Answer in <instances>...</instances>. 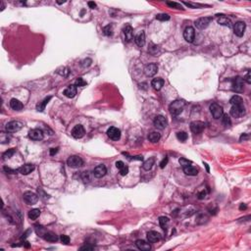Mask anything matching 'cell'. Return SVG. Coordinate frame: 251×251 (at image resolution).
<instances>
[{
    "mask_svg": "<svg viewBox=\"0 0 251 251\" xmlns=\"http://www.w3.org/2000/svg\"><path fill=\"white\" fill-rule=\"evenodd\" d=\"M185 106V102L183 100H176L170 104L169 110L170 113L173 116H179L180 113L183 112V110Z\"/></svg>",
    "mask_w": 251,
    "mask_h": 251,
    "instance_id": "obj_1",
    "label": "cell"
},
{
    "mask_svg": "<svg viewBox=\"0 0 251 251\" xmlns=\"http://www.w3.org/2000/svg\"><path fill=\"white\" fill-rule=\"evenodd\" d=\"M210 112L213 116L214 119L219 120L222 116L224 115V111H223V107L219 105L218 103H212L210 105Z\"/></svg>",
    "mask_w": 251,
    "mask_h": 251,
    "instance_id": "obj_2",
    "label": "cell"
},
{
    "mask_svg": "<svg viewBox=\"0 0 251 251\" xmlns=\"http://www.w3.org/2000/svg\"><path fill=\"white\" fill-rule=\"evenodd\" d=\"M23 198H24V201L26 202V203L29 204V205H33L38 201V196L34 192H32V191L25 192L23 195Z\"/></svg>",
    "mask_w": 251,
    "mask_h": 251,
    "instance_id": "obj_3",
    "label": "cell"
},
{
    "mask_svg": "<svg viewBox=\"0 0 251 251\" xmlns=\"http://www.w3.org/2000/svg\"><path fill=\"white\" fill-rule=\"evenodd\" d=\"M67 164L71 168H79V167H81L83 165V161L81 157L74 155L69 157V159L67 160Z\"/></svg>",
    "mask_w": 251,
    "mask_h": 251,
    "instance_id": "obj_4",
    "label": "cell"
},
{
    "mask_svg": "<svg viewBox=\"0 0 251 251\" xmlns=\"http://www.w3.org/2000/svg\"><path fill=\"white\" fill-rule=\"evenodd\" d=\"M212 17H203V18H199L198 20H196V22H195V27H197L199 30H204L206 27L209 26L212 22Z\"/></svg>",
    "mask_w": 251,
    "mask_h": 251,
    "instance_id": "obj_5",
    "label": "cell"
},
{
    "mask_svg": "<svg viewBox=\"0 0 251 251\" xmlns=\"http://www.w3.org/2000/svg\"><path fill=\"white\" fill-rule=\"evenodd\" d=\"M23 128V123L19 121H11L6 125V130L8 132H16Z\"/></svg>",
    "mask_w": 251,
    "mask_h": 251,
    "instance_id": "obj_6",
    "label": "cell"
},
{
    "mask_svg": "<svg viewBox=\"0 0 251 251\" xmlns=\"http://www.w3.org/2000/svg\"><path fill=\"white\" fill-rule=\"evenodd\" d=\"M205 129V124L200 121H194L190 124V130L195 135L201 134Z\"/></svg>",
    "mask_w": 251,
    "mask_h": 251,
    "instance_id": "obj_7",
    "label": "cell"
},
{
    "mask_svg": "<svg viewBox=\"0 0 251 251\" xmlns=\"http://www.w3.org/2000/svg\"><path fill=\"white\" fill-rule=\"evenodd\" d=\"M232 86H233V89L234 90V91L242 92L243 89H244V81H243V79L238 76V78H235V79L233 80Z\"/></svg>",
    "mask_w": 251,
    "mask_h": 251,
    "instance_id": "obj_8",
    "label": "cell"
},
{
    "mask_svg": "<svg viewBox=\"0 0 251 251\" xmlns=\"http://www.w3.org/2000/svg\"><path fill=\"white\" fill-rule=\"evenodd\" d=\"M107 135L109 136L110 139H112V140H115V141L119 140L121 137V130L118 128L111 127L107 130Z\"/></svg>",
    "mask_w": 251,
    "mask_h": 251,
    "instance_id": "obj_9",
    "label": "cell"
},
{
    "mask_svg": "<svg viewBox=\"0 0 251 251\" xmlns=\"http://www.w3.org/2000/svg\"><path fill=\"white\" fill-rule=\"evenodd\" d=\"M154 126L157 128V129H160V130H164L167 126H168V122H167L166 118L164 116H156L155 119H154Z\"/></svg>",
    "mask_w": 251,
    "mask_h": 251,
    "instance_id": "obj_10",
    "label": "cell"
},
{
    "mask_svg": "<svg viewBox=\"0 0 251 251\" xmlns=\"http://www.w3.org/2000/svg\"><path fill=\"white\" fill-rule=\"evenodd\" d=\"M245 27H246V25L244 22H238L235 23L234 25V32L236 37H241L243 34H244V31H245Z\"/></svg>",
    "mask_w": 251,
    "mask_h": 251,
    "instance_id": "obj_11",
    "label": "cell"
},
{
    "mask_svg": "<svg viewBox=\"0 0 251 251\" xmlns=\"http://www.w3.org/2000/svg\"><path fill=\"white\" fill-rule=\"evenodd\" d=\"M245 114V107L243 106H233L231 108V115L234 118H240Z\"/></svg>",
    "mask_w": 251,
    "mask_h": 251,
    "instance_id": "obj_12",
    "label": "cell"
},
{
    "mask_svg": "<svg viewBox=\"0 0 251 251\" xmlns=\"http://www.w3.org/2000/svg\"><path fill=\"white\" fill-rule=\"evenodd\" d=\"M106 173H107V169H106V167L104 166L103 164L101 165H98V166H96L93 172H92V175L97 178V179H100L102 177H104L106 175Z\"/></svg>",
    "mask_w": 251,
    "mask_h": 251,
    "instance_id": "obj_13",
    "label": "cell"
},
{
    "mask_svg": "<svg viewBox=\"0 0 251 251\" xmlns=\"http://www.w3.org/2000/svg\"><path fill=\"white\" fill-rule=\"evenodd\" d=\"M86 134V130H85V128L82 127L81 125H76L74 127V129L72 130V135L73 137L79 139V138H81L83 135Z\"/></svg>",
    "mask_w": 251,
    "mask_h": 251,
    "instance_id": "obj_14",
    "label": "cell"
},
{
    "mask_svg": "<svg viewBox=\"0 0 251 251\" xmlns=\"http://www.w3.org/2000/svg\"><path fill=\"white\" fill-rule=\"evenodd\" d=\"M184 37L187 42H193L195 38V31L192 27H187L184 32Z\"/></svg>",
    "mask_w": 251,
    "mask_h": 251,
    "instance_id": "obj_15",
    "label": "cell"
},
{
    "mask_svg": "<svg viewBox=\"0 0 251 251\" xmlns=\"http://www.w3.org/2000/svg\"><path fill=\"white\" fill-rule=\"evenodd\" d=\"M29 136L32 140H41V139L43 138V131L39 129H33L30 130Z\"/></svg>",
    "mask_w": 251,
    "mask_h": 251,
    "instance_id": "obj_16",
    "label": "cell"
},
{
    "mask_svg": "<svg viewBox=\"0 0 251 251\" xmlns=\"http://www.w3.org/2000/svg\"><path fill=\"white\" fill-rule=\"evenodd\" d=\"M157 72H158V66L154 64V63L149 64L144 68V73L147 76H153Z\"/></svg>",
    "mask_w": 251,
    "mask_h": 251,
    "instance_id": "obj_17",
    "label": "cell"
},
{
    "mask_svg": "<svg viewBox=\"0 0 251 251\" xmlns=\"http://www.w3.org/2000/svg\"><path fill=\"white\" fill-rule=\"evenodd\" d=\"M63 94H64L66 97H68V98H73V97H75L76 94V86L75 85L69 86L64 91H63Z\"/></svg>",
    "mask_w": 251,
    "mask_h": 251,
    "instance_id": "obj_18",
    "label": "cell"
},
{
    "mask_svg": "<svg viewBox=\"0 0 251 251\" xmlns=\"http://www.w3.org/2000/svg\"><path fill=\"white\" fill-rule=\"evenodd\" d=\"M34 170V165L32 164H25L22 167L18 169V172L21 173L22 175H29Z\"/></svg>",
    "mask_w": 251,
    "mask_h": 251,
    "instance_id": "obj_19",
    "label": "cell"
},
{
    "mask_svg": "<svg viewBox=\"0 0 251 251\" xmlns=\"http://www.w3.org/2000/svg\"><path fill=\"white\" fill-rule=\"evenodd\" d=\"M160 239H161V235H160L159 233L155 232V231H151L149 233H147V240L150 243H155L158 242Z\"/></svg>",
    "mask_w": 251,
    "mask_h": 251,
    "instance_id": "obj_20",
    "label": "cell"
},
{
    "mask_svg": "<svg viewBox=\"0 0 251 251\" xmlns=\"http://www.w3.org/2000/svg\"><path fill=\"white\" fill-rule=\"evenodd\" d=\"M135 245L136 247L139 249V250H142V251H149L151 249V245L150 243L146 242L145 240H142V239H138L135 241Z\"/></svg>",
    "mask_w": 251,
    "mask_h": 251,
    "instance_id": "obj_21",
    "label": "cell"
},
{
    "mask_svg": "<svg viewBox=\"0 0 251 251\" xmlns=\"http://www.w3.org/2000/svg\"><path fill=\"white\" fill-rule=\"evenodd\" d=\"M217 22L218 24L225 26V27H232V21L229 20L228 17H226L225 15H217Z\"/></svg>",
    "mask_w": 251,
    "mask_h": 251,
    "instance_id": "obj_22",
    "label": "cell"
},
{
    "mask_svg": "<svg viewBox=\"0 0 251 251\" xmlns=\"http://www.w3.org/2000/svg\"><path fill=\"white\" fill-rule=\"evenodd\" d=\"M116 167L120 171L121 176H127L129 173V167L127 165H125L123 161H117L116 162Z\"/></svg>",
    "mask_w": 251,
    "mask_h": 251,
    "instance_id": "obj_23",
    "label": "cell"
},
{
    "mask_svg": "<svg viewBox=\"0 0 251 251\" xmlns=\"http://www.w3.org/2000/svg\"><path fill=\"white\" fill-rule=\"evenodd\" d=\"M124 34H125V38L128 42H130V41L134 39V31H132V27L130 26H127L125 27Z\"/></svg>",
    "mask_w": 251,
    "mask_h": 251,
    "instance_id": "obj_24",
    "label": "cell"
},
{
    "mask_svg": "<svg viewBox=\"0 0 251 251\" xmlns=\"http://www.w3.org/2000/svg\"><path fill=\"white\" fill-rule=\"evenodd\" d=\"M10 107L13 109V110H16V111H21L23 108H24V105L23 103L21 102L20 100L16 99V98H12L10 100Z\"/></svg>",
    "mask_w": 251,
    "mask_h": 251,
    "instance_id": "obj_25",
    "label": "cell"
},
{
    "mask_svg": "<svg viewBox=\"0 0 251 251\" xmlns=\"http://www.w3.org/2000/svg\"><path fill=\"white\" fill-rule=\"evenodd\" d=\"M42 238L47 240V241H50V242H56L58 240V236L55 234L54 233H51V232H46L43 234Z\"/></svg>",
    "mask_w": 251,
    "mask_h": 251,
    "instance_id": "obj_26",
    "label": "cell"
},
{
    "mask_svg": "<svg viewBox=\"0 0 251 251\" xmlns=\"http://www.w3.org/2000/svg\"><path fill=\"white\" fill-rule=\"evenodd\" d=\"M135 42L136 43L137 46H140V47L145 44V33H144V32H139L135 37Z\"/></svg>",
    "mask_w": 251,
    "mask_h": 251,
    "instance_id": "obj_27",
    "label": "cell"
},
{
    "mask_svg": "<svg viewBox=\"0 0 251 251\" xmlns=\"http://www.w3.org/2000/svg\"><path fill=\"white\" fill-rule=\"evenodd\" d=\"M164 83L165 82H164V80L163 79H161V78H156V79H154V80L152 81L151 86H153V88H154V89L160 90V89L163 87Z\"/></svg>",
    "mask_w": 251,
    "mask_h": 251,
    "instance_id": "obj_28",
    "label": "cell"
},
{
    "mask_svg": "<svg viewBox=\"0 0 251 251\" xmlns=\"http://www.w3.org/2000/svg\"><path fill=\"white\" fill-rule=\"evenodd\" d=\"M229 103H231L233 106H243L244 105L243 99L239 95H234L231 98V100H229Z\"/></svg>",
    "mask_w": 251,
    "mask_h": 251,
    "instance_id": "obj_29",
    "label": "cell"
},
{
    "mask_svg": "<svg viewBox=\"0 0 251 251\" xmlns=\"http://www.w3.org/2000/svg\"><path fill=\"white\" fill-rule=\"evenodd\" d=\"M183 169H184L185 174V175H187V176H196L198 174L197 168H195V167H193L191 165L187 166V167H185V168H183Z\"/></svg>",
    "mask_w": 251,
    "mask_h": 251,
    "instance_id": "obj_30",
    "label": "cell"
},
{
    "mask_svg": "<svg viewBox=\"0 0 251 251\" xmlns=\"http://www.w3.org/2000/svg\"><path fill=\"white\" fill-rule=\"evenodd\" d=\"M160 138H161V135L157 131H152L148 135V139L152 143H157L160 140Z\"/></svg>",
    "mask_w": 251,
    "mask_h": 251,
    "instance_id": "obj_31",
    "label": "cell"
},
{
    "mask_svg": "<svg viewBox=\"0 0 251 251\" xmlns=\"http://www.w3.org/2000/svg\"><path fill=\"white\" fill-rule=\"evenodd\" d=\"M154 163H155V158L154 157H151V158H149L147 160V161H145L143 163L142 169L145 170V171H149L152 168V167H153V165H154Z\"/></svg>",
    "mask_w": 251,
    "mask_h": 251,
    "instance_id": "obj_32",
    "label": "cell"
},
{
    "mask_svg": "<svg viewBox=\"0 0 251 251\" xmlns=\"http://www.w3.org/2000/svg\"><path fill=\"white\" fill-rule=\"evenodd\" d=\"M52 98L51 96H48V97H46V98H44L43 99V101H41L39 104H37V109L38 110V111H40V112H42V111L45 109V106L47 105V103L50 101V99Z\"/></svg>",
    "mask_w": 251,
    "mask_h": 251,
    "instance_id": "obj_33",
    "label": "cell"
},
{
    "mask_svg": "<svg viewBox=\"0 0 251 251\" xmlns=\"http://www.w3.org/2000/svg\"><path fill=\"white\" fill-rule=\"evenodd\" d=\"M40 216V210L39 209H32L29 212V218L31 220H37Z\"/></svg>",
    "mask_w": 251,
    "mask_h": 251,
    "instance_id": "obj_34",
    "label": "cell"
},
{
    "mask_svg": "<svg viewBox=\"0 0 251 251\" xmlns=\"http://www.w3.org/2000/svg\"><path fill=\"white\" fill-rule=\"evenodd\" d=\"M159 224L160 226H161L162 229H166L167 226H168L169 224V218L168 217H164V216H162V217H160L159 218Z\"/></svg>",
    "mask_w": 251,
    "mask_h": 251,
    "instance_id": "obj_35",
    "label": "cell"
},
{
    "mask_svg": "<svg viewBox=\"0 0 251 251\" xmlns=\"http://www.w3.org/2000/svg\"><path fill=\"white\" fill-rule=\"evenodd\" d=\"M222 117H223L222 118V123H223V125H224L225 127H231V125H232L231 118H229L227 114L223 115Z\"/></svg>",
    "mask_w": 251,
    "mask_h": 251,
    "instance_id": "obj_36",
    "label": "cell"
},
{
    "mask_svg": "<svg viewBox=\"0 0 251 251\" xmlns=\"http://www.w3.org/2000/svg\"><path fill=\"white\" fill-rule=\"evenodd\" d=\"M56 72H57V74H59L60 76H64V78H66V76H68V75H69V73H70L69 69H68V68H66V67H61V68H59Z\"/></svg>",
    "mask_w": 251,
    "mask_h": 251,
    "instance_id": "obj_37",
    "label": "cell"
},
{
    "mask_svg": "<svg viewBox=\"0 0 251 251\" xmlns=\"http://www.w3.org/2000/svg\"><path fill=\"white\" fill-rule=\"evenodd\" d=\"M103 32L105 36L107 37H110V36H112V33H113V27L111 26V25H108L106 27H103Z\"/></svg>",
    "mask_w": 251,
    "mask_h": 251,
    "instance_id": "obj_38",
    "label": "cell"
},
{
    "mask_svg": "<svg viewBox=\"0 0 251 251\" xmlns=\"http://www.w3.org/2000/svg\"><path fill=\"white\" fill-rule=\"evenodd\" d=\"M156 19L158 21H161V22H165V21L170 20V16L168 15V14L162 13V14H158V15L156 16Z\"/></svg>",
    "mask_w": 251,
    "mask_h": 251,
    "instance_id": "obj_39",
    "label": "cell"
},
{
    "mask_svg": "<svg viewBox=\"0 0 251 251\" xmlns=\"http://www.w3.org/2000/svg\"><path fill=\"white\" fill-rule=\"evenodd\" d=\"M177 138L180 141H185L187 139V134L185 131H179L177 134Z\"/></svg>",
    "mask_w": 251,
    "mask_h": 251,
    "instance_id": "obj_40",
    "label": "cell"
},
{
    "mask_svg": "<svg viewBox=\"0 0 251 251\" xmlns=\"http://www.w3.org/2000/svg\"><path fill=\"white\" fill-rule=\"evenodd\" d=\"M81 179L83 180V183H89L91 180V177H90L89 172H83L81 174Z\"/></svg>",
    "mask_w": 251,
    "mask_h": 251,
    "instance_id": "obj_41",
    "label": "cell"
},
{
    "mask_svg": "<svg viewBox=\"0 0 251 251\" xmlns=\"http://www.w3.org/2000/svg\"><path fill=\"white\" fill-rule=\"evenodd\" d=\"M15 152H16V150L14 149V148L8 149V150H7V151L4 153V154H3L4 159H9V158H11L14 154H15Z\"/></svg>",
    "mask_w": 251,
    "mask_h": 251,
    "instance_id": "obj_42",
    "label": "cell"
},
{
    "mask_svg": "<svg viewBox=\"0 0 251 251\" xmlns=\"http://www.w3.org/2000/svg\"><path fill=\"white\" fill-rule=\"evenodd\" d=\"M179 162H180V166H182L183 168H185V167H187V166L191 165V161H189V160H187V159H185V158H180Z\"/></svg>",
    "mask_w": 251,
    "mask_h": 251,
    "instance_id": "obj_43",
    "label": "cell"
},
{
    "mask_svg": "<svg viewBox=\"0 0 251 251\" xmlns=\"http://www.w3.org/2000/svg\"><path fill=\"white\" fill-rule=\"evenodd\" d=\"M166 4L168 5V6H170V7H172V8H176V9H184L183 7H182V5L179 4V3H177V2H170V1H168V2H166Z\"/></svg>",
    "mask_w": 251,
    "mask_h": 251,
    "instance_id": "obj_44",
    "label": "cell"
},
{
    "mask_svg": "<svg viewBox=\"0 0 251 251\" xmlns=\"http://www.w3.org/2000/svg\"><path fill=\"white\" fill-rule=\"evenodd\" d=\"M86 81H83L81 78H79L78 80L76 81V87H81V86H86Z\"/></svg>",
    "mask_w": 251,
    "mask_h": 251,
    "instance_id": "obj_45",
    "label": "cell"
},
{
    "mask_svg": "<svg viewBox=\"0 0 251 251\" xmlns=\"http://www.w3.org/2000/svg\"><path fill=\"white\" fill-rule=\"evenodd\" d=\"M37 191H38L39 196H40L41 198H42V199H44V200H45V199H48V198H49V195L46 194V193H45V192H44L42 189H41V188H38Z\"/></svg>",
    "mask_w": 251,
    "mask_h": 251,
    "instance_id": "obj_46",
    "label": "cell"
},
{
    "mask_svg": "<svg viewBox=\"0 0 251 251\" xmlns=\"http://www.w3.org/2000/svg\"><path fill=\"white\" fill-rule=\"evenodd\" d=\"M60 239H61V241L63 243H64V244H69V242H70V238L66 234H62L60 236Z\"/></svg>",
    "mask_w": 251,
    "mask_h": 251,
    "instance_id": "obj_47",
    "label": "cell"
},
{
    "mask_svg": "<svg viewBox=\"0 0 251 251\" xmlns=\"http://www.w3.org/2000/svg\"><path fill=\"white\" fill-rule=\"evenodd\" d=\"M167 164H168V157H165L161 162H160V168H165V167L167 166Z\"/></svg>",
    "mask_w": 251,
    "mask_h": 251,
    "instance_id": "obj_48",
    "label": "cell"
},
{
    "mask_svg": "<svg viewBox=\"0 0 251 251\" xmlns=\"http://www.w3.org/2000/svg\"><path fill=\"white\" fill-rule=\"evenodd\" d=\"M4 171L6 172V173H9V174H16V172L17 171H15V170H12L11 168H8V167H4Z\"/></svg>",
    "mask_w": 251,
    "mask_h": 251,
    "instance_id": "obj_49",
    "label": "cell"
},
{
    "mask_svg": "<svg viewBox=\"0 0 251 251\" xmlns=\"http://www.w3.org/2000/svg\"><path fill=\"white\" fill-rule=\"evenodd\" d=\"M243 81H245L248 83V85H250V83H251V80H250V72L247 73V75L245 76V78L243 79Z\"/></svg>",
    "mask_w": 251,
    "mask_h": 251,
    "instance_id": "obj_50",
    "label": "cell"
},
{
    "mask_svg": "<svg viewBox=\"0 0 251 251\" xmlns=\"http://www.w3.org/2000/svg\"><path fill=\"white\" fill-rule=\"evenodd\" d=\"M93 249H94L93 246H89V245H85L80 248V250H93Z\"/></svg>",
    "mask_w": 251,
    "mask_h": 251,
    "instance_id": "obj_51",
    "label": "cell"
},
{
    "mask_svg": "<svg viewBox=\"0 0 251 251\" xmlns=\"http://www.w3.org/2000/svg\"><path fill=\"white\" fill-rule=\"evenodd\" d=\"M205 196H206V192H205L204 190L198 193V198H199V199H204Z\"/></svg>",
    "mask_w": 251,
    "mask_h": 251,
    "instance_id": "obj_52",
    "label": "cell"
},
{
    "mask_svg": "<svg viewBox=\"0 0 251 251\" xmlns=\"http://www.w3.org/2000/svg\"><path fill=\"white\" fill-rule=\"evenodd\" d=\"M88 6H89L90 9H94L95 7H96V3L95 2H92V1H89L88 2Z\"/></svg>",
    "mask_w": 251,
    "mask_h": 251,
    "instance_id": "obj_53",
    "label": "cell"
},
{
    "mask_svg": "<svg viewBox=\"0 0 251 251\" xmlns=\"http://www.w3.org/2000/svg\"><path fill=\"white\" fill-rule=\"evenodd\" d=\"M57 152H58V148H51L50 149V155L53 156V155L56 154Z\"/></svg>",
    "mask_w": 251,
    "mask_h": 251,
    "instance_id": "obj_54",
    "label": "cell"
},
{
    "mask_svg": "<svg viewBox=\"0 0 251 251\" xmlns=\"http://www.w3.org/2000/svg\"><path fill=\"white\" fill-rule=\"evenodd\" d=\"M248 138V135H246V134H244V135H242L241 136H240V141H242V140H244V139H247Z\"/></svg>",
    "mask_w": 251,
    "mask_h": 251,
    "instance_id": "obj_55",
    "label": "cell"
},
{
    "mask_svg": "<svg viewBox=\"0 0 251 251\" xmlns=\"http://www.w3.org/2000/svg\"><path fill=\"white\" fill-rule=\"evenodd\" d=\"M132 160H143V157L142 156H135L132 158Z\"/></svg>",
    "mask_w": 251,
    "mask_h": 251,
    "instance_id": "obj_56",
    "label": "cell"
},
{
    "mask_svg": "<svg viewBox=\"0 0 251 251\" xmlns=\"http://www.w3.org/2000/svg\"><path fill=\"white\" fill-rule=\"evenodd\" d=\"M239 209H240V210H243V209H246V206H245V205H243V204H241L240 207H239Z\"/></svg>",
    "mask_w": 251,
    "mask_h": 251,
    "instance_id": "obj_57",
    "label": "cell"
},
{
    "mask_svg": "<svg viewBox=\"0 0 251 251\" xmlns=\"http://www.w3.org/2000/svg\"><path fill=\"white\" fill-rule=\"evenodd\" d=\"M205 165V167H206V170H207V172H209V167H208V165L207 164H204Z\"/></svg>",
    "mask_w": 251,
    "mask_h": 251,
    "instance_id": "obj_58",
    "label": "cell"
}]
</instances>
